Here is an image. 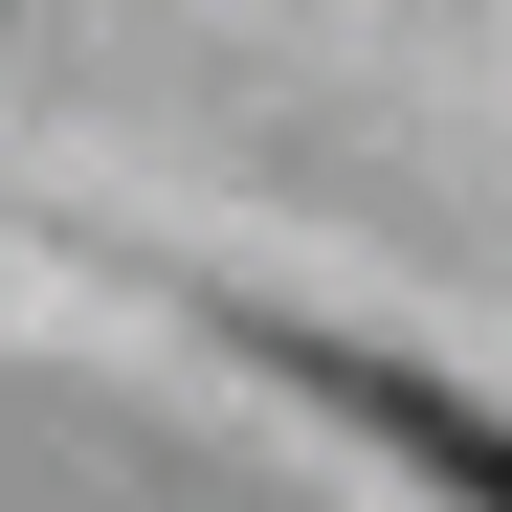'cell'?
<instances>
[{"label":"cell","mask_w":512,"mask_h":512,"mask_svg":"<svg viewBox=\"0 0 512 512\" xmlns=\"http://www.w3.org/2000/svg\"><path fill=\"white\" fill-rule=\"evenodd\" d=\"M245 357H268V379H312L357 446H401L446 512H512V423H490V401H446L423 357H357V334H290V312H245Z\"/></svg>","instance_id":"cell-1"}]
</instances>
